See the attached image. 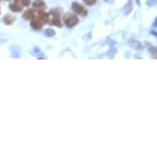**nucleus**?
Wrapping results in <instances>:
<instances>
[{
  "label": "nucleus",
  "instance_id": "nucleus-9",
  "mask_svg": "<svg viewBox=\"0 0 157 157\" xmlns=\"http://www.w3.org/2000/svg\"><path fill=\"white\" fill-rule=\"evenodd\" d=\"M14 21V17L11 16V14H6L4 17H3V22L4 24H6V25H11V24L13 23Z\"/></svg>",
  "mask_w": 157,
  "mask_h": 157
},
{
  "label": "nucleus",
  "instance_id": "nucleus-10",
  "mask_svg": "<svg viewBox=\"0 0 157 157\" xmlns=\"http://www.w3.org/2000/svg\"><path fill=\"white\" fill-rule=\"evenodd\" d=\"M149 52H150L151 57L157 60V47H155V46L149 47Z\"/></svg>",
  "mask_w": 157,
  "mask_h": 157
},
{
  "label": "nucleus",
  "instance_id": "nucleus-11",
  "mask_svg": "<svg viewBox=\"0 0 157 157\" xmlns=\"http://www.w3.org/2000/svg\"><path fill=\"white\" fill-rule=\"evenodd\" d=\"M44 34H45V36L47 37H52L54 35L56 34V32L54 29H52V28H48V29H46L45 32H44Z\"/></svg>",
  "mask_w": 157,
  "mask_h": 157
},
{
  "label": "nucleus",
  "instance_id": "nucleus-4",
  "mask_svg": "<svg viewBox=\"0 0 157 157\" xmlns=\"http://www.w3.org/2000/svg\"><path fill=\"white\" fill-rule=\"evenodd\" d=\"M33 7H34V10H37L38 11H42L45 10L46 5L42 0H35L33 2Z\"/></svg>",
  "mask_w": 157,
  "mask_h": 157
},
{
  "label": "nucleus",
  "instance_id": "nucleus-2",
  "mask_svg": "<svg viewBox=\"0 0 157 157\" xmlns=\"http://www.w3.org/2000/svg\"><path fill=\"white\" fill-rule=\"evenodd\" d=\"M72 10L75 13L79 14V16H82V17H85L87 14L86 8H85L83 5L79 4L78 2H73L72 3Z\"/></svg>",
  "mask_w": 157,
  "mask_h": 157
},
{
  "label": "nucleus",
  "instance_id": "nucleus-6",
  "mask_svg": "<svg viewBox=\"0 0 157 157\" xmlns=\"http://www.w3.org/2000/svg\"><path fill=\"white\" fill-rule=\"evenodd\" d=\"M41 26H42V24H41L37 19L33 17V19L31 20V27L33 28L34 30H40Z\"/></svg>",
  "mask_w": 157,
  "mask_h": 157
},
{
  "label": "nucleus",
  "instance_id": "nucleus-7",
  "mask_svg": "<svg viewBox=\"0 0 157 157\" xmlns=\"http://www.w3.org/2000/svg\"><path fill=\"white\" fill-rule=\"evenodd\" d=\"M34 17H35L34 10H27L25 11V13H24V14H23V17L26 21H30V20L33 19Z\"/></svg>",
  "mask_w": 157,
  "mask_h": 157
},
{
  "label": "nucleus",
  "instance_id": "nucleus-5",
  "mask_svg": "<svg viewBox=\"0 0 157 157\" xmlns=\"http://www.w3.org/2000/svg\"><path fill=\"white\" fill-rule=\"evenodd\" d=\"M10 8L13 11H16V13H20V11L23 10V5L19 3V2H13L10 5Z\"/></svg>",
  "mask_w": 157,
  "mask_h": 157
},
{
  "label": "nucleus",
  "instance_id": "nucleus-12",
  "mask_svg": "<svg viewBox=\"0 0 157 157\" xmlns=\"http://www.w3.org/2000/svg\"><path fill=\"white\" fill-rule=\"evenodd\" d=\"M83 2L86 5H94L97 2V0H83Z\"/></svg>",
  "mask_w": 157,
  "mask_h": 157
},
{
  "label": "nucleus",
  "instance_id": "nucleus-8",
  "mask_svg": "<svg viewBox=\"0 0 157 157\" xmlns=\"http://www.w3.org/2000/svg\"><path fill=\"white\" fill-rule=\"evenodd\" d=\"M50 24L54 26H58L60 27L61 26V20H60V16L59 14H52V19L50 21Z\"/></svg>",
  "mask_w": 157,
  "mask_h": 157
},
{
  "label": "nucleus",
  "instance_id": "nucleus-3",
  "mask_svg": "<svg viewBox=\"0 0 157 157\" xmlns=\"http://www.w3.org/2000/svg\"><path fill=\"white\" fill-rule=\"evenodd\" d=\"M36 19L39 21V22L42 24V25H44V24H47L48 23V14L45 13L44 11H38V14H37V17Z\"/></svg>",
  "mask_w": 157,
  "mask_h": 157
},
{
  "label": "nucleus",
  "instance_id": "nucleus-13",
  "mask_svg": "<svg viewBox=\"0 0 157 157\" xmlns=\"http://www.w3.org/2000/svg\"><path fill=\"white\" fill-rule=\"evenodd\" d=\"M21 2H22V4L25 5V6H29V5H30V0H21Z\"/></svg>",
  "mask_w": 157,
  "mask_h": 157
},
{
  "label": "nucleus",
  "instance_id": "nucleus-1",
  "mask_svg": "<svg viewBox=\"0 0 157 157\" xmlns=\"http://www.w3.org/2000/svg\"><path fill=\"white\" fill-rule=\"evenodd\" d=\"M64 20V24L67 26L68 28H72L74 26H76L78 24V17H77L75 14L73 13H66L63 17Z\"/></svg>",
  "mask_w": 157,
  "mask_h": 157
}]
</instances>
